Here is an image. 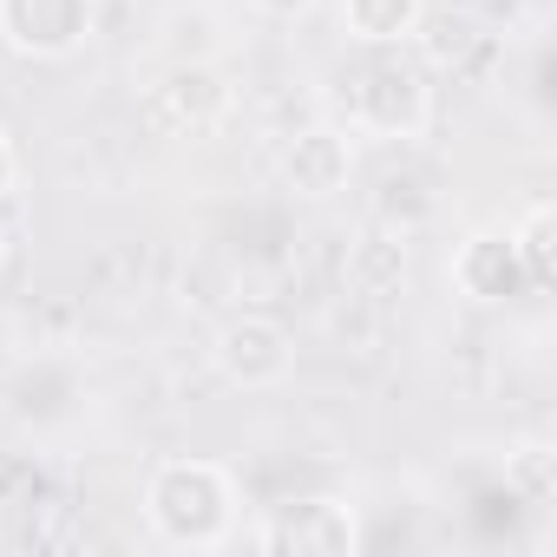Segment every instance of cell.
Wrapping results in <instances>:
<instances>
[{
  "instance_id": "obj_1",
  "label": "cell",
  "mask_w": 557,
  "mask_h": 557,
  "mask_svg": "<svg viewBox=\"0 0 557 557\" xmlns=\"http://www.w3.org/2000/svg\"><path fill=\"white\" fill-rule=\"evenodd\" d=\"M145 524L177 550H216L236 537V479L216 459H164L145 479Z\"/></svg>"
},
{
  "instance_id": "obj_2",
  "label": "cell",
  "mask_w": 557,
  "mask_h": 557,
  "mask_svg": "<svg viewBox=\"0 0 557 557\" xmlns=\"http://www.w3.org/2000/svg\"><path fill=\"white\" fill-rule=\"evenodd\" d=\"M433 119V79L400 60V47H374V60L361 73H348L342 92V125L355 138H381V145H407L420 138Z\"/></svg>"
},
{
  "instance_id": "obj_3",
  "label": "cell",
  "mask_w": 557,
  "mask_h": 557,
  "mask_svg": "<svg viewBox=\"0 0 557 557\" xmlns=\"http://www.w3.org/2000/svg\"><path fill=\"white\" fill-rule=\"evenodd\" d=\"M210 368L243 394H269L296 374V335L275 315H230L210 335Z\"/></svg>"
},
{
  "instance_id": "obj_4",
  "label": "cell",
  "mask_w": 557,
  "mask_h": 557,
  "mask_svg": "<svg viewBox=\"0 0 557 557\" xmlns=\"http://www.w3.org/2000/svg\"><path fill=\"white\" fill-rule=\"evenodd\" d=\"M230 112V86L210 60H177L158 86H145L138 99V119L158 132V138H203L216 132Z\"/></svg>"
},
{
  "instance_id": "obj_5",
  "label": "cell",
  "mask_w": 557,
  "mask_h": 557,
  "mask_svg": "<svg viewBox=\"0 0 557 557\" xmlns=\"http://www.w3.org/2000/svg\"><path fill=\"white\" fill-rule=\"evenodd\" d=\"M99 27L92 0H0V47L21 60H73Z\"/></svg>"
},
{
  "instance_id": "obj_6",
  "label": "cell",
  "mask_w": 557,
  "mask_h": 557,
  "mask_svg": "<svg viewBox=\"0 0 557 557\" xmlns=\"http://www.w3.org/2000/svg\"><path fill=\"white\" fill-rule=\"evenodd\" d=\"M453 289L466 302H518V296H537L531 269H524V249L511 236V223H485L472 230L459 249H453Z\"/></svg>"
},
{
  "instance_id": "obj_7",
  "label": "cell",
  "mask_w": 557,
  "mask_h": 557,
  "mask_svg": "<svg viewBox=\"0 0 557 557\" xmlns=\"http://www.w3.org/2000/svg\"><path fill=\"white\" fill-rule=\"evenodd\" d=\"M256 544L296 550V557H342L361 544V524H355V505H342V498H289L262 518Z\"/></svg>"
},
{
  "instance_id": "obj_8",
  "label": "cell",
  "mask_w": 557,
  "mask_h": 557,
  "mask_svg": "<svg viewBox=\"0 0 557 557\" xmlns=\"http://www.w3.org/2000/svg\"><path fill=\"white\" fill-rule=\"evenodd\" d=\"M275 171H283V184L309 203H329L348 190L355 177V132L348 125H302L283 151H275Z\"/></svg>"
},
{
  "instance_id": "obj_9",
  "label": "cell",
  "mask_w": 557,
  "mask_h": 557,
  "mask_svg": "<svg viewBox=\"0 0 557 557\" xmlns=\"http://www.w3.org/2000/svg\"><path fill=\"white\" fill-rule=\"evenodd\" d=\"M335 21L355 47H413L426 34V0H335Z\"/></svg>"
},
{
  "instance_id": "obj_10",
  "label": "cell",
  "mask_w": 557,
  "mask_h": 557,
  "mask_svg": "<svg viewBox=\"0 0 557 557\" xmlns=\"http://www.w3.org/2000/svg\"><path fill=\"white\" fill-rule=\"evenodd\" d=\"M511 236H518V249H524L531 283L544 289V283H550V203H544V197H537V203H524V216L511 223Z\"/></svg>"
},
{
  "instance_id": "obj_11",
  "label": "cell",
  "mask_w": 557,
  "mask_h": 557,
  "mask_svg": "<svg viewBox=\"0 0 557 557\" xmlns=\"http://www.w3.org/2000/svg\"><path fill=\"white\" fill-rule=\"evenodd\" d=\"M505 479H511L531 505H544V498H550V453H544V446H524V453L505 466Z\"/></svg>"
},
{
  "instance_id": "obj_12",
  "label": "cell",
  "mask_w": 557,
  "mask_h": 557,
  "mask_svg": "<svg viewBox=\"0 0 557 557\" xmlns=\"http://www.w3.org/2000/svg\"><path fill=\"white\" fill-rule=\"evenodd\" d=\"M249 8H256V14H269V21H302L315 0H249Z\"/></svg>"
},
{
  "instance_id": "obj_13",
  "label": "cell",
  "mask_w": 557,
  "mask_h": 557,
  "mask_svg": "<svg viewBox=\"0 0 557 557\" xmlns=\"http://www.w3.org/2000/svg\"><path fill=\"white\" fill-rule=\"evenodd\" d=\"M14 171H21V158H14V138H8V132H0V197H8V190H14Z\"/></svg>"
},
{
  "instance_id": "obj_14",
  "label": "cell",
  "mask_w": 557,
  "mask_h": 557,
  "mask_svg": "<svg viewBox=\"0 0 557 557\" xmlns=\"http://www.w3.org/2000/svg\"><path fill=\"white\" fill-rule=\"evenodd\" d=\"M0 256H8V243H0Z\"/></svg>"
}]
</instances>
